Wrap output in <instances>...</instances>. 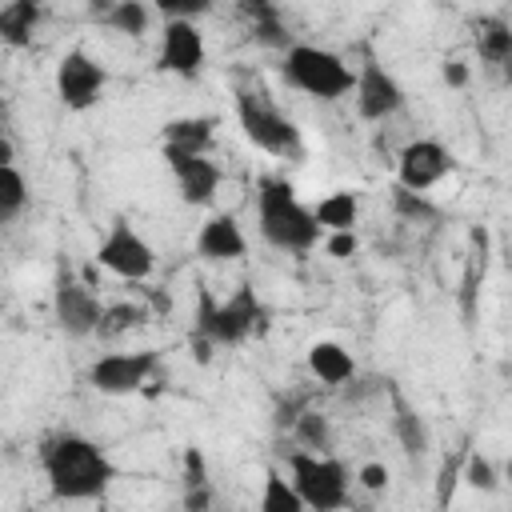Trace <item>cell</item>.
Masks as SVG:
<instances>
[{
    "label": "cell",
    "mask_w": 512,
    "mask_h": 512,
    "mask_svg": "<svg viewBox=\"0 0 512 512\" xmlns=\"http://www.w3.org/2000/svg\"><path fill=\"white\" fill-rule=\"evenodd\" d=\"M148 4L144 0H116L112 4V12L100 20V24H108L112 32H120V36H144L148 32Z\"/></svg>",
    "instance_id": "obj_25"
},
{
    "label": "cell",
    "mask_w": 512,
    "mask_h": 512,
    "mask_svg": "<svg viewBox=\"0 0 512 512\" xmlns=\"http://www.w3.org/2000/svg\"><path fill=\"white\" fill-rule=\"evenodd\" d=\"M164 160L176 176V188H180V200L184 204H212L216 200V188H220V168L204 156V152H176V148H164Z\"/></svg>",
    "instance_id": "obj_14"
},
{
    "label": "cell",
    "mask_w": 512,
    "mask_h": 512,
    "mask_svg": "<svg viewBox=\"0 0 512 512\" xmlns=\"http://www.w3.org/2000/svg\"><path fill=\"white\" fill-rule=\"evenodd\" d=\"M296 440L308 448V452H328V420L320 416V412H300V420H296Z\"/></svg>",
    "instance_id": "obj_28"
},
{
    "label": "cell",
    "mask_w": 512,
    "mask_h": 512,
    "mask_svg": "<svg viewBox=\"0 0 512 512\" xmlns=\"http://www.w3.org/2000/svg\"><path fill=\"white\" fill-rule=\"evenodd\" d=\"M152 308H156V312H168V308H172L168 292H152Z\"/></svg>",
    "instance_id": "obj_41"
},
{
    "label": "cell",
    "mask_w": 512,
    "mask_h": 512,
    "mask_svg": "<svg viewBox=\"0 0 512 512\" xmlns=\"http://www.w3.org/2000/svg\"><path fill=\"white\" fill-rule=\"evenodd\" d=\"M504 480H512V456H508V464H504Z\"/></svg>",
    "instance_id": "obj_42"
},
{
    "label": "cell",
    "mask_w": 512,
    "mask_h": 512,
    "mask_svg": "<svg viewBox=\"0 0 512 512\" xmlns=\"http://www.w3.org/2000/svg\"><path fill=\"white\" fill-rule=\"evenodd\" d=\"M40 468L56 500H96L116 480V464L100 444L76 432H56L40 444Z\"/></svg>",
    "instance_id": "obj_1"
},
{
    "label": "cell",
    "mask_w": 512,
    "mask_h": 512,
    "mask_svg": "<svg viewBox=\"0 0 512 512\" xmlns=\"http://www.w3.org/2000/svg\"><path fill=\"white\" fill-rule=\"evenodd\" d=\"M356 480H360L368 492H384V488H388V468H384L380 460H368V464H360Z\"/></svg>",
    "instance_id": "obj_32"
},
{
    "label": "cell",
    "mask_w": 512,
    "mask_h": 512,
    "mask_svg": "<svg viewBox=\"0 0 512 512\" xmlns=\"http://www.w3.org/2000/svg\"><path fill=\"white\" fill-rule=\"evenodd\" d=\"M208 484V464L200 448H184V488H204Z\"/></svg>",
    "instance_id": "obj_30"
},
{
    "label": "cell",
    "mask_w": 512,
    "mask_h": 512,
    "mask_svg": "<svg viewBox=\"0 0 512 512\" xmlns=\"http://www.w3.org/2000/svg\"><path fill=\"white\" fill-rule=\"evenodd\" d=\"M112 4H116V0H88V12H92L96 20H104V16L112 12Z\"/></svg>",
    "instance_id": "obj_40"
},
{
    "label": "cell",
    "mask_w": 512,
    "mask_h": 512,
    "mask_svg": "<svg viewBox=\"0 0 512 512\" xmlns=\"http://www.w3.org/2000/svg\"><path fill=\"white\" fill-rule=\"evenodd\" d=\"M208 504H212V488H208V484H204V488H188L184 508H192V512H196V508H208Z\"/></svg>",
    "instance_id": "obj_36"
},
{
    "label": "cell",
    "mask_w": 512,
    "mask_h": 512,
    "mask_svg": "<svg viewBox=\"0 0 512 512\" xmlns=\"http://www.w3.org/2000/svg\"><path fill=\"white\" fill-rule=\"evenodd\" d=\"M160 368V352L140 348V352H104L100 360H92L88 368V384L104 396H132L140 392L152 372Z\"/></svg>",
    "instance_id": "obj_7"
},
{
    "label": "cell",
    "mask_w": 512,
    "mask_h": 512,
    "mask_svg": "<svg viewBox=\"0 0 512 512\" xmlns=\"http://www.w3.org/2000/svg\"><path fill=\"white\" fill-rule=\"evenodd\" d=\"M260 324H264V304L248 280L236 284V292L224 300H216L208 288H200L196 324H192V352L200 364H208L212 348H232V344L248 340Z\"/></svg>",
    "instance_id": "obj_2"
},
{
    "label": "cell",
    "mask_w": 512,
    "mask_h": 512,
    "mask_svg": "<svg viewBox=\"0 0 512 512\" xmlns=\"http://www.w3.org/2000/svg\"><path fill=\"white\" fill-rule=\"evenodd\" d=\"M476 52H480V60H488V64L512 68V24L500 20V16L480 20V24H476Z\"/></svg>",
    "instance_id": "obj_20"
},
{
    "label": "cell",
    "mask_w": 512,
    "mask_h": 512,
    "mask_svg": "<svg viewBox=\"0 0 512 512\" xmlns=\"http://www.w3.org/2000/svg\"><path fill=\"white\" fill-rule=\"evenodd\" d=\"M164 136V148H176V152H208L212 148V136H216V120L212 116H176L160 128Z\"/></svg>",
    "instance_id": "obj_17"
},
{
    "label": "cell",
    "mask_w": 512,
    "mask_h": 512,
    "mask_svg": "<svg viewBox=\"0 0 512 512\" xmlns=\"http://www.w3.org/2000/svg\"><path fill=\"white\" fill-rule=\"evenodd\" d=\"M80 280H84L88 288H100V264H96V260L84 264V268H80Z\"/></svg>",
    "instance_id": "obj_38"
},
{
    "label": "cell",
    "mask_w": 512,
    "mask_h": 512,
    "mask_svg": "<svg viewBox=\"0 0 512 512\" xmlns=\"http://www.w3.org/2000/svg\"><path fill=\"white\" fill-rule=\"evenodd\" d=\"M236 8H240V16H248V24H252V32H256L260 44L288 48V32H284L280 12L272 8V0H236Z\"/></svg>",
    "instance_id": "obj_21"
},
{
    "label": "cell",
    "mask_w": 512,
    "mask_h": 512,
    "mask_svg": "<svg viewBox=\"0 0 512 512\" xmlns=\"http://www.w3.org/2000/svg\"><path fill=\"white\" fill-rule=\"evenodd\" d=\"M156 64L172 76H184L192 80L200 68H204V32L196 28V20H184V16H172L160 32V56Z\"/></svg>",
    "instance_id": "obj_11"
},
{
    "label": "cell",
    "mask_w": 512,
    "mask_h": 512,
    "mask_svg": "<svg viewBox=\"0 0 512 512\" xmlns=\"http://www.w3.org/2000/svg\"><path fill=\"white\" fill-rule=\"evenodd\" d=\"M152 4H156L168 20H172V16H184V20H188V4H192V0H152Z\"/></svg>",
    "instance_id": "obj_37"
},
{
    "label": "cell",
    "mask_w": 512,
    "mask_h": 512,
    "mask_svg": "<svg viewBox=\"0 0 512 512\" xmlns=\"http://www.w3.org/2000/svg\"><path fill=\"white\" fill-rule=\"evenodd\" d=\"M356 112L364 120H388L404 108V88L392 80V72H384V64L376 60H364L360 72H356Z\"/></svg>",
    "instance_id": "obj_13"
},
{
    "label": "cell",
    "mask_w": 512,
    "mask_h": 512,
    "mask_svg": "<svg viewBox=\"0 0 512 512\" xmlns=\"http://www.w3.org/2000/svg\"><path fill=\"white\" fill-rule=\"evenodd\" d=\"M52 316H56V328H60L64 336L84 340V336L100 332L104 304H100V296H96L84 280L60 276V280H56V292H52Z\"/></svg>",
    "instance_id": "obj_10"
},
{
    "label": "cell",
    "mask_w": 512,
    "mask_h": 512,
    "mask_svg": "<svg viewBox=\"0 0 512 512\" xmlns=\"http://www.w3.org/2000/svg\"><path fill=\"white\" fill-rule=\"evenodd\" d=\"M144 320H148V308H140V304H128V300L108 304L104 320H100V336H124V332H132Z\"/></svg>",
    "instance_id": "obj_26"
},
{
    "label": "cell",
    "mask_w": 512,
    "mask_h": 512,
    "mask_svg": "<svg viewBox=\"0 0 512 512\" xmlns=\"http://www.w3.org/2000/svg\"><path fill=\"white\" fill-rule=\"evenodd\" d=\"M392 208H396V216H404V220H436V216H440V208H436L424 192L404 188V184L392 188Z\"/></svg>",
    "instance_id": "obj_27"
},
{
    "label": "cell",
    "mask_w": 512,
    "mask_h": 512,
    "mask_svg": "<svg viewBox=\"0 0 512 512\" xmlns=\"http://www.w3.org/2000/svg\"><path fill=\"white\" fill-rule=\"evenodd\" d=\"M284 80L292 88H300L304 96H316V100H340L356 88V72L328 48H316V44H292L284 48V64H280Z\"/></svg>",
    "instance_id": "obj_4"
},
{
    "label": "cell",
    "mask_w": 512,
    "mask_h": 512,
    "mask_svg": "<svg viewBox=\"0 0 512 512\" xmlns=\"http://www.w3.org/2000/svg\"><path fill=\"white\" fill-rule=\"evenodd\" d=\"M96 264L116 272L120 280H148L156 268V256H152L148 240L128 220H112L104 240L96 244Z\"/></svg>",
    "instance_id": "obj_8"
},
{
    "label": "cell",
    "mask_w": 512,
    "mask_h": 512,
    "mask_svg": "<svg viewBox=\"0 0 512 512\" xmlns=\"http://www.w3.org/2000/svg\"><path fill=\"white\" fill-rule=\"evenodd\" d=\"M456 480H460V468H456V464H444V468H440V492H436V500H440V504H448V500H452Z\"/></svg>",
    "instance_id": "obj_34"
},
{
    "label": "cell",
    "mask_w": 512,
    "mask_h": 512,
    "mask_svg": "<svg viewBox=\"0 0 512 512\" xmlns=\"http://www.w3.org/2000/svg\"><path fill=\"white\" fill-rule=\"evenodd\" d=\"M288 468H292V484H296V492L304 496L308 508L332 512V508L348 504V468L336 456L300 448V452L288 456Z\"/></svg>",
    "instance_id": "obj_6"
},
{
    "label": "cell",
    "mask_w": 512,
    "mask_h": 512,
    "mask_svg": "<svg viewBox=\"0 0 512 512\" xmlns=\"http://www.w3.org/2000/svg\"><path fill=\"white\" fill-rule=\"evenodd\" d=\"M28 204V184L20 176L16 164H4L0 168V224H12Z\"/></svg>",
    "instance_id": "obj_23"
},
{
    "label": "cell",
    "mask_w": 512,
    "mask_h": 512,
    "mask_svg": "<svg viewBox=\"0 0 512 512\" xmlns=\"http://www.w3.org/2000/svg\"><path fill=\"white\" fill-rule=\"evenodd\" d=\"M236 116H240V128L248 136V144H256L260 152L268 156H280V160H300L304 156V136L300 128L264 100V92H252V88H240L236 92Z\"/></svg>",
    "instance_id": "obj_5"
},
{
    "label": "cell",
    "mask_w": 512,
    "mask_h": 512,
    "mask_svg": "<svg viewBox=\"0 0 512 512\" xmlns=\"http://www.w3.org/2000/svg\"><path fill=\"white\" fill-rule=\"evenodd\" d=\"M308 368H312V376H316L320 384H328V388H340V384H348V380L356 376L352 352H348L344 344H336V340H316V344L308 348Z\"/></svg>",
    "instance_id": "obj_16"
},
{
    "label": "cell",
    "mask_w": 512,
    "mask_h": 512,
    "mask_svg": "<svg viewBox=\"0 0 512 512\" xmlns=\"http://www.w3.org/2000/svg\"><path fill=\"white\" fill-rule=\"evenodd\" d=\"M40 28V0H8L0 8V40L8 48H28Z\"/></svg>",
    "instance_id": "obj_18"
},
{
    "label": "cell",
    "mask_w": 512,
    "mask_h": 512,
    "mask_svg": "<svg viewBox=\"0 0 512 512\" xmlns=\"http://www.w3.org/2000/svg\"><path fill=\"white\" fill-rule=\"evenodd\" d=\"M4 164H16V148H12L8 136H0V168H4Z\"/></svg>",
    "instance_id": "obj_39"
},
{
    "label": "cell",
    "mask_w": 512,
    "mask_h": 512,
    "mask_svg": "<svg viewBox=\"0 0 512 512\" xmlns=\"http://www.w3.org/2000/svg\"><path fill=\"white\" fill-rule=\"evenodd\" d=\"M312 212H316L324 232H340V228H356L360 200H356V192H328Z\"/></svg>",
    "instance_id": "obj_22"
},
{
    "label": "cell",
    "mask_w": 512,
    "mask_h": 512,
    "mask_svg": "<svg viewBox=\"0 0 512 512\" xmlns=\"http://www.w3.org/2000/svg\"><path fill=\"white\" fill-rule=\"evenodd\" d=\"M304 496L296 492V484H288L280 472L264 476V496H260V512H304Z\"/></svg>",
    "instance_id": "obj_24"
},
{
    "label": "cell",
    "mask_w": 512,
    "mask_h": 512,
    "mask_svg": "<svg viewBox=\"0 0 512 512\" xmlns=\"http://www.w3.org/2000/svg\"><path fill=\"white\" fill-rule=\"evenodd\" d=\"M392 408H396V416H392V432H396L400 448H404L408 456H424V452H428V444H432L424 416H420L416 408H408V404H404V396H396V392H392Z\"/></svg>",
    "instance_id": "obj_19"
},
{
    "label": "cell",
    "mask_w": 512,
    "mask_h": 512,
    "mask_svg": "<svg viewBox=\"0 0 512 512\" xmlns=\"http://www.w3.org/2000/svg\"><path fill=\"white\" fill-rule=\"evenodd\" d=\"M260 236L280 252H308L320 240V220L296 200V188L284 176H260L256 184Z\"/></svg>",
    "instance_id": "obj_3"
},
{
    "label": "cell",
    "mask_w": 512,
    "mask_h": 512,
    "mask_svg": "<svg viewBox=\"0 0 512 512\" xmlns=\"http://www.w3.org/2000/svg\"><path fill=\"white\" fill-rule=\"evenodd\" d=\"M300 412H304V404H300L296 396H292V400H284V404L276 408V428H296Z\"/></svg>",
    "instance_id": "obj_33"
},
{
    "label": "cell",
    "mask_w": 512,
    "mask_h": 512,
    "mask_svg": "<svg viewBox=\"0 0 512 512\" xmlns=\"http://www.w3.org/2000/svg\"><path fill=\"white\" fill-rule=\"evenodd\" d=\"M108 72L100 60H92L84 48L64 52V60L56 64V96L68 112H88L100 96H104Z\"/></svg>",
    "instance_id": "obj_9"
},
{
    "label": "cell",
    "mask_w": 512,
    "mask_h": 512,
    "mask_svg": "<svg viewBox=\"0 0 512 512\" xmlns=\"http://www.w3.org/2000/svg\"><path fill=\"white\" fill-rule=\"evenodd\" d=\"M456 168L452 152L436 140H412L400 148V160H396V184L404 188H416V192H428L432 184H440L448 172Z\"/></svg>",
    "instance_id": "obj_12"
},
{
    "label": "cell",
    "mask_w": 512,
    "mask_h": 512,
    "mask_svg": "<svg viewBox=\"0 0 512 512\" xmlns=\"http://www.w3.org/2000/svg\"><path fill=\"white\" fill-rule=\"evenodd\" d=\"M460 480H468V484L480 488V492H496V468H492V460H484V456H464Z\"/></svg>",
    "instance_id": "obj_29"
},
{
    "label": "cell",
    "mask_w": 512,
    "mask_h": 512,
    "mask_svg": "<svg viewBox=\"0 0 512 512\" xmlns=\"http://www.w3.org/2000/svg\"><path fill=\"white\" fill-rule=\"evenodd\" d=\"M324 248H328L332 260H348V256L360 248V240H356L352 228H340V232H328V244H324Z\"/></svg>",
    "instance_id": "obj_31"
},
{
    "label": "cell",
    "mask_w": 512,
    "mask_h": 512,
    "mask_svg": "<svg viewBox=\"0 0 512 512\" xmlns=\"http://www.w3.org/2000/svg\"><path fill=\"white\" fill-rule=\"evenodd\" d=\"M444 84L448 88H464L468 84V64L464 60H448L444 64Z\"/></svg>",
    "instance_id": "obj_35"
},
{
    "label": "cell",
    "mask_w": 512,
    "mask_h": 512,
    "mask_svg": "<svg viewBox=\"0 0 512 512\" xmlns=\"http://www.w3.org/2000/svg\"><path fill=\"white\" fill-rule=\"evenodd\" d=\"M244 248H248V240H244L236 216H228V212L208 216V220L200 224V232H196V256H204V260H212V264L240 260Z\"/></svg>",
    "instance_id": "obj_15"
}]
</instances>
